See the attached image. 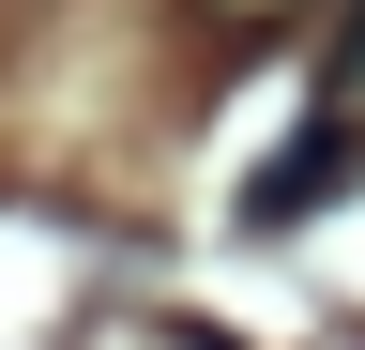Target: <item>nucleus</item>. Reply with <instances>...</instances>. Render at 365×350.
<instances>
[{
	"mask_svg": "<svg viewBox=\"0 0 365 350\" xmlns=\"http://www.w3.org/2000/svg\"><path fill=\"white\" fill-rule=\"evenodd\" d=\"M213 31H274V16H319V0H198Z\"/></svg>",
	"mask_w": 365,
	"mask_h": 350,
	"instance_id": "nucleus-1",
	"label": "nucleus"
}]
</instances>
